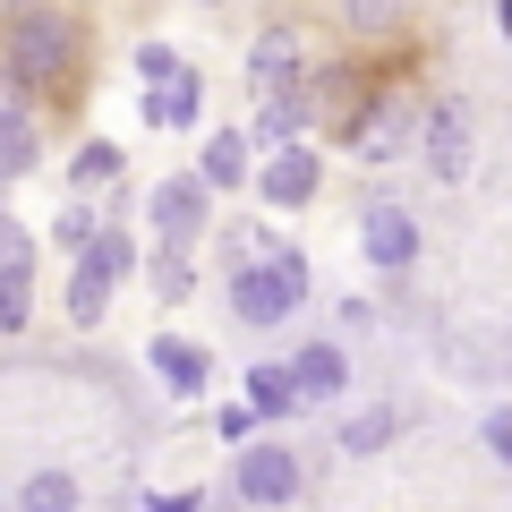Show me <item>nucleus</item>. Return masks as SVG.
<instances>
[{
    "label": "nucleus",
    "instance_id": "8",
    "mask_svg": "<svg viewBox=\"0 0 512 512\" xmlns=\"http://www.w3.org/2000/svg\"><path fill=\"white\" fill-rule=\"evenodd\" d=\"M410 154H419L444 188L470 180V103H461V94H436V103L419 111V146H410Z\"/></svg>",
    "mask_w": 512,
    "mask_h": 512
},
{
    "label": "nucleus",
    "instance_id": "29",
    "mask_svg": "<svg viewBox=\"0 0 512 512\" xmlns=\"http://www.w3.org/2000/svg\"><path fill=\"white\" fill-rule=\"evenodd\" d=\"M137 512H205V487H180V495H146Z\"/></svg>",
    "mask_w": 512,
    "mask_h": 512
},
{
    "label": "nucleus",
    "instance_id": "15",
    "mask_svg": "<svg viewBox=\"0 0 512 512\" xmlns=\"http://www.w3.org/2000/svg\"><path fill=\"white\" fill-rule=\"evenodd\" d=\"M308 128H316V120H308V94H299V86H291V94H256L248 146H256V154H282V146H299Z\"/></svg>",
    "mask_w": 512,
    "mask_h": 512
},
{
    "label": "nucleus",
    "instance_id": "32",
    "mask_svg": "<svg viewBox=\"0 0 512 512\" xmlns=\"http://www.w3.org/2000/svg\"><path fill=\"white\" fill-rule=\"evenodd\" d=\"M0 197H9V188H0ZM0 214H9V205H0Z\"/></svg>",
    "mask_w": 512,
    "mask_h": 512
},
{
    "label": "nucleus",
    "instance_id": "13",
    "mask_svg": "<svg viewBox=\"0 0 512 512\" xmlns=\"http://www.w3.org/2000/svg\"><path fill=\"white\" fill-rule=\"evenodd\" d=\"M146 359H154V376H163L171 393H180V402H197L205 384H214V350H205V342H188V333H154V342H146Z\"/></svg>",
    "mask_w": 512,
    "mask_h": 512
},
{
    "label": "nucleus",
    "instance_id": "2",
    "mask_svg": "<svg viewBox=\"0 0 512 512\" xmlns=\"http://www.w3.org/2000/svg\"><path fill=\"white\" fill-rule=\"evenodd\" d=\"M222 308L248 333H282L308 308V256L291 239H274V256H248V265H222Z\"/></svg>",
    "mask_w": 512,
    "mask_h": 512
},
{
    "label": "nucleus",
    "instance_id": "4",
    "mask_svg": "<svg viewBox=\"0 0 512 512\" xmlns=\"http://www.w3.org/2000/svg\"><path fill=\"white\" fill-rule=\"evenodd\" d=\"M419 111H427L419 94H393V86H376V94L359 103V120L342 128L350 163H367V171H376V163H393V154H410V146H419Z\"/></svg>",
    "mask_w": 512,
    "mask_h": 512
},
{
    "label": "nucleus",
    "instance_id": "7",
    "mask_svg": "<svg viewBox=\"0 0 512 512\" xmlns=\"http://www.w3.org/2000/svg\"><path fill=\"white\" fill-rule=\"evenodd\" d=\"M256 197L274 205V214H299V205H316L325 197V154L299 137V146H282V154H256Z\"/></svg>",
    "mask_w": 512,
    "mask_h": 512
},
{
    "label": "nucleus",
    "instance_id": "30",
    "mask_svg": "<svg viewBox=\"0 0 512 512\" xmlns=\"http://www.w3.org/2000/svg\"><path fill=\"white\" fill-rule=\"evenodd\" d=\"M333 325H342V333H367V325H376V308H367V299H342V316H333Z\"/></svg>",
    "mask_w": 512,
    "mask_h": 512
},
{
    "label": "nucleus",
    "instance_id": "16",
    "mask_svg": "<svg viewBox=\"0 0 512 512\" xmlns=\"http://www.w3.org/2000/svg\"><path fill=\"white\" fill-rule=\"evenodd\" d=\"M333 26H342L350 43H384V35H402L410 26V0H325Z\"/></svg>",
    "mask_w": 512,
    "mask_h": 512
},
{
    "label": "nucleus",
    "instance_id": "21",
    "mask_svg": "<svg viewBox=\"0 0 512 512\" xmlns=\"http://www.w3.org/2000/svg\"><path fill=\"white\" fill-rule=\"evenodd\" d=\"M18 512H86V487H77V470H35L18 478Z\"/></svg>",
    "mask_w": 512,
    "mask_h": 512
},
{
    "label": "nucleus",
    "instance_id": "1",
    "mask_svg": "<svg viewBox=\"0 0 512 512\" xmlns=\"http://www.w3.org/2000/svg\"><path fill=\"white\" fill-rule=\"evenodd\" d=\"M86 69V26L60 0H0V86H18L26 103H52Z\"/></svg>",
    "mask_w": 512,
    "mask_h": 512
},
{
    "label": "nucleus",
    "instance_id": "28",
    "mask_svg": "<svg viewBox=\"0 0 512 512\" xmlns=\"http://www.w3.org/2000/svg\"><path fill=\"white\" fill-rule=\"evenodd\" d=\"M18 256H35V231H26V222H9V214H0V265H18Z\"/></svg>",
    "mask_w": 512,
    "mask_h": 512
},
{
    "label": "nucleus",
    "instance_id": "23",
    "mask_svg": "<svg viewBox=\"0 0 512 512\" xmlns=\"http://www.w3.org/2000/svg\"><path fill=\"white\" fill-rule=\"evenodd\" d=\"M35 325V256L0 265V333H26Z\"/></svg>",
    "mask_w": 512,
    "mask_h": 512
},
{
    "label": "nucleus",
    "instance_id": "27",
    "mask_svg": "<svg viewBox=\"0 0 512 512\" xmlns=\"http://www.w3.org/2000/svg\"><path fill=\"white\" fill-rule=\"evenodd\" d=\"M478 436H487V453L512 470V410H487V427H478Z\"/></svg>",
    "mask_w": 512,
    "mask_h": 512
},
{
    "label": "nucleus",
    "instance_id": "33",
    "mask_svg": "<svg viewBox=\"0 0 512 512\" xmlns=\"http://www.w3.org/2000/svg\"><path fill=\"white\" fill-rule=\"evenodd\" d=\"M0 512H18V504H0Z\"/></svg>",
    "mask_w": 512,
    "mask_h": 512
},
{
    "label": "nucleus",
    "instance_id": "31",
    "mask_svg": "<svg viewBox=\"0 0 512 512\" xmlns=\"http://www.w3.org/2000/svg\"><path fill=\"white\" fill-rule=\"evenodd\" d=\"M197 9H231V0H197Z\"/></svg>",
    "mask_w": 512,
    "mask_h": 512
},
{
    "label": "nucleus",
    "instance_id": "11",
    "mask_svg": "<svg viewBox=\"0 0 512 512\" xmlns=\"http://www.w3.org/2000/svg\"><path fill=\"white\" fill-rule=\"evenodd\" d=\"M239 402H248L265 427H299V419H308V393H299L291 359H256V367H248V393H239Z\"/></svg>",
    "mask_w": 512,
    "mask_h": 512
},
{
    "label": "nucleus",
    "instance_id": "14",
    "mask_svg": "<svg viewBox=\"0 0 512 512\" xmlns=\"http://www.w3.org/2000/svg\"><path fill=\"white\" fill-rule=\"evenodd\" d=\"M291 376H299V393H308V410L316 402H342V393H350V350L333 342V333H316V342L291 350Z\"/></svg>",
    "mask_w": 512,
    "mask_h": 512
},
{
    "label": "nucleus",
    "instance_id": "3",
    "mask_svg": "<svg viewBox=\"0 0 512 512\" xmlns=\"http://www.w3.org/2000/svg\"><path fill=\"white\" fill-rule=\"evenodd\" d=\"M299 487H308V461H299L291 436H248V444H239V461H231V495H239V504L282 512Z\"/></svg>",
    "mask_w": 512,
    "mask_h": 512
},
{
    "label": "nucleus",
    "instance_id": "25",
    "mask_svg": "<svg viewBox=\"0 0 512 512\" xmlns=\"http://www.w3.org/2000/svg\"><path fill=\"white\" fill-rule=\"evenodd\" d=\"M128 60H137V86H171V77H180V69H188V60H180V52H171V43H163V35H146V43H137V52H128Z\"/></svg>",
    "mask_w": 512,
    "mask_h": 512
},
{
    "label": "nucleus",
    "instance_id": "12",
    "mask_svg": "<svg viewBox=\"0 0 512 512\" xmlns=\"http://www.w3.org/2000/svg\"><path fill=\"white\" fill-rule=\"evenodd\" d=\"M197 180L214 188V197H239V188L256 180V146H248V128H205V146H197Z\"/></svg>",
    "mask_w": 512,
    "mask_h": 512
},
{
    "label": "nucleus",
    "instance_id": "9",
    "mask_svg": "<svg viewBox=\"0 0 512 512\" xmlns=\"http://www.w3.org/2000/svg\"><path fill=\"white\" fill-rule=\"evenodd\" d=\"M308 35H299V18H274L248 35V94H291L299 77H308Z\"/></svg>",
    "mask_w": 512,
    "mask_h": 512
},
{
    "label": "nucleus",
    "instance_id": "20",
    "mask_svg": "<svg viewBox=\"0 0 512 512\" xmlns=\"http://www.w3.org/2000/svg\"><path fill=\"white\" fill-rule=\"evenodd\" d=\"M128 171V154L111 146V137H86V146L69 154V197H94V188H111Z\"/></svg>",
    "mask_w": 512,
    "mask_h": 512
},
{
    "label": "nucleus",
    "instance_id": "19",
    "mask_svg": "<svg viewBox=\"0 0 512 512\" xmlns=\"http://www.w3.org/2000/svg\"><path fill=\"white\" fill-rule=\"evenodd\" d=\"M77 265H94V274H103V282H111V291H120V282H128V274H137V265H146V256H137V239H128V231H120V222H103V231H94V239H86V248H77Z\"/></svg>",
    "mask_w": 512,
    "mask_h": 512
},
{
    "label": "nucleus",
    "instance_id": "24",
    "mask_svg": "<svg viewBox=\"0 0 512 512\" xmlns=\"http://www.w3.org/2000/svg\"><path fill=\"white\" fill-rule=\"evenodd\" d=\"M94 231H103V214H94V197H69V205H60V214H52V239H60V248H86V239Z\"/></svg>",
    "mask_w": 512,
    "mask_h": 512
},
{
    "label": "nucleus",
    "instance_id": "6",
    "mask_svg": "<svg viewBox=\"0 0 512 512\" xmlns=\"http://www.w3.org/2000/svg\"><path fill=\"white\" fill-rule=\"evenodd\" d=\"M419 248H427V231H419V214H410V205H393V197L359 205V256L376 265V274H410V265H419Z\"/></svg>",
    "mask_w": 512,
    "mask_h": 512
},
{
    "label": "nucleus",
    "instance_id": "22",
    "mask_svg": "<svg viewBox=\"0 0 512 512\" xmlns=\"http://www.w3.org/2000/svg\"><path fill=\"white\" fill-rule=\"evenodd\" d=\"M60 308H69L77 333H94V325L111 316V282L94 274V265H69V291H60Z\"/></svg>",
    "mask_w": 512,
    "mask_h": 512
},
{
    "label": "nucleus",
    "instance_id": "5",
    "mask_svg": "<svg viewBox=\"0 0 512 512\" xmlns=\"http://www.w3.org/2000/svg\"><path fill=\"white\" fill-rule=\"evenodd\" d=\"M146 222L163 248H197L205 231H214V188L197 180V171H163V180L146 188Z\"/></svg>",
    "mask_w": 512,
    "mask_h": 512
},
{
    "label": "nucleus",
    "instance_id": "18",
    "mask_svg": "<svg viewBox=\"0 0 512 512\" xmlns=\"http://www.w3.org/2000/svg\"><path fill=\"white\" fill-rule=\"evenodd\" d=\"M393 436H402V410H393V402H359L342 427H333V444H342L350 461H359V453H384Z\"/></svg>",
    "mask_w": 512,
    "mask_h": 512
},
{
    "label": "nucleus",
    "instance_id": "26",
    "mask_svg": "<svg viewBox=\"0 0 512 512\" xmlns=\"http://www.w3.org/2000/svg\"><path fill=\"white\" fill-rule=\"evenodd\" d=\"M256 427H265V419H256V410H248V402H222V410H214V436H222V444H231V453H239V444H248V436H256Z\"/></svg>",
    "mask_w": 512,
    "mask_h": 512
},
{
    "label": "nucleus",
    "instance_id": "17",
    "mask_svg": "<svg viewBox=\"0 0 512 512\" xmlns=\"http://www.w3.org/2000/svg\"><path fill=\"white\" fill-rule=\"evenodd\" d=\"M146 291L163 299V308L197 299V248H163V239H154V248H146Z\"/></svg>",
    "mask_w": 512,
    "mask_h": 512
},
{
    "label": "nucleus",
    "instance_id": "10",
    "mask_svg": "<svg viewBox=\"0 0 512 512\" xmlns=\"http://www.w3.org/2000/svg\"><path fill=\"white\" fill-rule=\"evenodd\" d=\"M43 163V111L18 86H0V188H18Z\"/></svg>",
    "mask_w": 512,
    "mask_h": 512
}]
</instances>
